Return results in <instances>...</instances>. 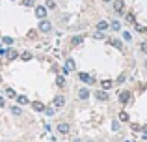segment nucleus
Masks as SVG:
<instances>
[{"label":"nucleus","instance_id":"32","mask_svg":"<svg viewBox=\"0 0 147 142\" xmlns=\"http://www.w3.org/2000/svg\"><path fill=\"white\" fill-rule=\"evenodd\" d=\"M93 37H95V39H104V34H102V32H99V30H97V34H95Z\"/></svg>","mask_w":147,"mask_h":142},{"label":"nucleus","instance_id":"5","mask_svg":"<svg viewBox=\"0 0 147 142\" xmlns=\"http://www.w3.org/2000/svg\"><path fill=\"white\" fill-rule=\"evenodd\" d=\"M114 10L117 11V13H123V10H125V2H123V0H114Z\"/></svg>","mask_w":147,"mask_h":142},{"label":"nucleus","instance_id":"20","mask_svg":"<svg viewBox=\"0 0 147 142\" xmlns=\"http://www.w3.org/2000/svg\"><path fill=\"white\" fill-rule=\"evenodd\" d=\"M45 7H47V10H54V7H56V2H54V0H47Z\"/></svg>","mask_w":147,"mask_h":142},{"label":"nucleus","instance_id":"10","mask_svg":"<svg viewBox=\"0 0 147 142\" xmlns=\"http://www.w3.org/2000/svg\"><path fill=\"white\" fill-rule=\"evenodd\" d=\"M95 97H97L99 101H106V99H108V94H106V90H99L97 94H95Z\"/></svg>","mask_w":147,"mask_h":142},{"label":"nucleus","instance_id":"3","mask_svg":"<svg viewBox=\"0 0 147 142\" xmlns=\"http://www.w3.org/2000/svg\"><path fill=\"white\" fill-rule=\"evenodd\" d=\"M36 17L37 19H45L47 17V7L45 6H36Z\"/></svg>","mask_w":147,"mask_h":142},{"label":"nucleus","instance_id":"4","mask_svg":"<svg viewBox=\"0 0 147 142\" xmlns=\"http://www.w3.org/2000/svg\"><path fill=\"white\" fill-rule=\"evenodd\" d=\"M73 69H75V60L67 58V60H65V66H63V71L69 73V71H73Z\"/></svg>","mask_w":147,"mask_h":142},{"label":"nucleus","instance_id":"8","mask_svg":"<svg viewBox=\"0 0 147 142\" xmlns=\"http://www.w3.org/2000/svg\"><path fill=\"white\" fill-rule=\"evenodd\" d=\"M88 97H90V90H88V88H80L78 90V99L84 101V99H88Z\"/></svg>","mask_w":147,"mask_h":142},{"label":"nucleus","instance_id":"2","mask_svg":"<svg viewBox=\"0 0 147 142\" xmlns=\"http://www.w3.org/2000/svg\"><path fill=\"white\" fill-rule=\"evenodd\" d=\"M78 79L86 84H95V79L91 75H88V73H78Z\"/></svg>","mask_w":147,"mask_h":142},{"label":"nucleus","instance_id":"22","mask_svg":"<svg viewBox=\"0 0 147 142\" xmlns=\"http://www.w3.org/2000/svg\"><path fill=\"white\" fill-rule=\"evenodd\" d=\"M22 6L32 7V6H36V0H22Z\"/></svg>","mask_w":147,"mask_h":142},{"label":"nucleus","instance_id":"1","mask_svg":"<svg viewBox=\"0 0 147 142\" xmlns=\"http://www.w3.org/2000/svg\"><path fill=\"white\" fill-rule=\"evenodd\" d=\"M39 30L41 32H50L52 30V24H50V21H47V19H41V22H39Z\"/></svg>","mask_w":147,"mask_h":142},{"label":"nucleus","instance_id":"24","mask_svg":"<svg viewBox=\"0 0 147 142\" xmlns=\"http://www.w3.org/2000/svg\"><path fill=\"white\" fill-rule=\"evenodd\" d=\"M11 112L19 116V114H22V110H21V107H11Z\"/></svg>","mask_w":147,"mask_h":142},{"label":"nucleus","instance_id":"36","mask_svg":"<svg viewBox=\"0 0 147 142\" xmlns=\"http://www.w3.org/2000/svg\"><path fill=\"white\" fill-rule=\"evenodd\" d=\"M102 2H106V4H108V2H112V0H102Z\"/></svg>","mask_w":147,"mask_h":142},{"label":"nucleus","instance_id":"9","mask_svg":"<svg viewBox=\"0 0 147 142\" xmlns=\"http://www.w3.org/2000/svg\"><path fill=\"white\" fill-rule=\"evenodd\" d=\"M32 109L37 110V112H45V105H43L41 101H34V103H32Z\"/></svg>","mask_w":147,"mask_h":142},{"label":"nucleus","instance_id":"35","mask_svg":"<svg viewBox=\"0 0 147 142\" xmlns=\"http://www.w3.org/2000/svg\"><path fill=\"white\" fill-rule=\"evenodd\" d=\"M144 133H145V135H147V125H145V127H144Z\"/></svg>","mask_w":147,"mask_h":142},{"label":"nucleus","instance_id":"11","mask_svg":"<svg viewBox=\"0 0 147 142\" xmlns=\"http://www.w3.org/2000/svg\"><path fill=\"white\" fill-rule=\"evenodd\" d=\"M108 28H110V24H108L106 21H99L97 22V30L99 32H104V30H108Z\"/></svg>","mask_w":147,"mask_h":142},{"label":"nucleus","instance_id":"16","mask_svg":"<svg viewBox=\"0 0 147 142\" xmlns=\"http://www.w3.org/2000/svg\"><path fill=\"white\" fill-rule=\"evenodd\" d=\"M21 58H22V60H24V62H30V60H32V52H28V51H24V52H22V54H21Z\"/></svg>","mask_w":147,"mask_h":142},{"label":"nucleus","instance_id":"29","mask_svg":"<svg viewBox=\"0 0 147 142\" xmlns=\"http://www.w3.org/2000/svg\"><path fill=\"white\" fill-rule=\"evenodd\" d=\"M140 49H142V52H145V54H147V41H142Z\"/></svg>","mask_w":147,"mask_h":142},{"label":"nucleus","instance_id":"21","mask_svg":"<svg viewBox=\"0 0 147 142\" xmlns=\"http://www.w3.org/2000/svg\"><path fill=\"white\" fill-rule=\"evenodd\" d=\"M45 114H47V116H54V107H45Z\"/></svg>","mask_w":147,"mask_h":142},{"label":"nucleus","instance_id":"37","mask_svg":"<svg viewBox=\"0 0 147 142\" xmlns=\"http://www.w3.org/2000/svg\"><path fill=\"white\" fill-rule=\"evenodd\" d=\"M73 142H80V140H73Z\"/></svg>","mask_w":147,"mask_h":142},{"label":"nucleus","instance_id":"25","mask_svg":"<svg viewBox=\"0 0 147 142\" xmlns=\"http://www.w3.org/2000/svg\"><path fill=\"white\" fill-rule=\"evenodd\" d=\"M2 41H4V43H6V45H13V37H2Z\"/></svg>","mask_w":147,"mask_h":142},{"label":"nucleus","instance_id":"18","mask_svg":"<svg viewBox=\"0 0 147 142\" xmlns=\"http://www.w3.org/2000/svg\"><path fill=\"white\" fill-rule=\"evenodd\" d=\"M7 60H15V58H17V56H19V52L17 51H7Z\"/></svg>","mask_w":147,"mask_h":142},{"label":"nucleus","instance_id":"31","mask_svg":"<svg viewBox=\"0 0 147 142\" xmlns=\"http://www.w3.org/2000/svg\"><path fill=\"white\" fill-rule=\"evenodd\" d=\"M112 45L117 47V49H121V41H119V39H112Z\"/></svg>","mask_w":147,"mask_h":142},{"label":"nucleus","instance_id":"7","mask_svg":"<svg viewBox=\"0 0 147 142\" xmlns=\"http://www.w3.org/2000/svg\"><path fill=\"white\" fill-rule=\"evenodd\" d=\"M58 131H60L61 135H67V133H69V124H65V122L58 124Z\"/></svg>","mask_w":147,"mask_h":142},{"label":"nucleus","instance_id":"28","mask_svg":"<svg viewBox=\"0 0 147 142\" xmlns=\"http://www.w3.org/2000/svg\"><path fill=\"white\" fill-rule=\"evenodd\" d=\"M119 120H121V122H127V120H129V114H127V112H121V114H119Z\"/></svg>","mask_w":147,"mask_h":142},{"label":"nucleus","instance_id":"26","mask_svg":"<svg viewBox=\"0 0 147 142\" xmlns=\"http://www.w3.org/2000/svg\"><path fill=\"white\" fill-rule=\"evenodd\" d=\"M56 84H58V86H63V84H65V79H63V77H56Z\"/></svg>","mask_w":147,"mask_h":142},{"label":"nucleus","instance_id":"19","mask_svg":"<svg viewBox=\"0 0 147 142\" xmlns=\"http://www.w3.org/2000/svg\"><path fill=\"white\" fill-rule=\"evenodd\" d=\"M84 41V36H75L73 37V45H80Z\"/></svg>","mask_w":147,"mask_h":142},{"label":"nucleus","instance_id":"33","mask_svg":"<svg viewBox=\"0 0 147 142\" xmlns=\"http://www.w3.org/2000/svg\"><path fill=\"white\" fill-rule=\"evenodd\" d=\"M7 54V49H2V47H0V56H6Z\"/></svg>","mask_w":147,"mask_h":142},{"label":"nucleus","instance_id":"15","mask_svg":"<svg viewBox=\"0 0 147 142\" xmlns=\"http://www.w3.org/2000/svg\"><path fill=\"white\" fill-rule=\"evenodd\" d=\"M110 28L114 30V32H119V30H121V22H119V21H114V22L110 24Z\"/></svg>","mask_w":147,"mask_h":142},{"label":"nucleus","instance_id":"12","mask_svg":"<svg viewBox=\"0 0 147 142\" xmlns=\"http://www.w3.org/2000/svg\"><path fill=\"white\" fill-rule=\"evenodd\" d=\"M114 86V82H112V80H102V82H100V88H102V90H110V88Z\"/></svg>","mask_w":147,"mask_h":142},{"label":"nucleus","instance_id":"13","mask_svg":"<svg viewBox=\"0 0 147 142\" xmlns=\"http://www.w3.org/2000/svg\"><path fill=\"white\" fill-rule=\"evenodd\" d=\"M129 99H130V94H129V92H121V95H119V101H121V103H127Z\"/></svg>","mask_w":147,"mask_h":142},{"label":"nucleus","instance_id":"23","mask_svg":"<svg viewBox=\"0 0 147 142\" xmlns=\"http://www.w3.org/2000/svg\"><path fill=\"white\" fill-rule=\"evenodd\" d=\"M127 21H129L130 24H136V21H134V15H132V13H127Z\"/></svg>","mask_w":147,"mask_h":142},{"label":"nucleus","instance_id":"17","mask_svg":"<svg viewBox=\"0 0 147 142\" xmlns=\"http://www.w3.org/2000/svg\"><path fill=\"white\" fill-rule=\"evenodd\" d=\"M6 95H7V97H11V99H15V97H17V94H15V90H13V88H6Z\"/></svg>","mask_w":147,"mask_h":142},{"label":"nucleus","instance_id":"6","mask_svg":"<svg viewBox=\"0 0 147 142\" xmlns=\"http://www.w3.org/2000/svg\"><path fill=\"white\" fill-rule=\"evenodd\" d=\"M52 105L56 107V109H60V107H63V105H65V97H63V95H58V97H54Z\"/></svg>","mask_w":147,"mask_h":142},{"label":"nucleus","instance_id":"27","mask_svg":"<svg viewBox=\"0 0 147 142\" xmlns=\"http://www.w3.org/2000/svg\"><path fill=\"white\" fill-rule=\"evenodd\" d=\"M123 39H125V41H132V36H130V32H123Z\"/></svg>","mask_w":147,"mask_h":142},{"label":"nucleus","instance_id":"14","mask_svg":"<svg viewBox=\"0 0 147 142\" xmlns=\"http://www.w3.org/2000/svg\"><path fill=\"white\" fill-rule=\"evenodd\" d=\"M15 99H17V103H21V105H28V97H26V95H17V97H15Z\"/></svg>","mask_w":147,"mask_h":142},{"label":"nucleus","instance_id":"34","mask_svg":"<svg viewBox=\"0 0 147 142\" xmlns=\"http://www.w3.org/2000/svg\"><path fill=\"white\" fill-rule=\"evenodd\" d=\"M4 105H6V101H4V97L0 95V107H4Z\"/></svg>","mask_w":147,"mask_h":142},{"label":"nucleus","instance_id":"30","mask_svg":"<svg viewBox=\"0 0 147 142\" xmlns=\"http://www.w3.org/2000/svg\"><path fill=\"white\" fill-rule=\"evenodd\" d=\"M112 129H114V131H119V122H117V120L112 122Z\"/></svg>","mask_w":147,"mask_h":142}]
</instances>
